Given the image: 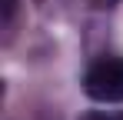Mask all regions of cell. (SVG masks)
<instances>
[{"mask_svg":"<svg viewBox=\"0 0 123 120\" xmlns=\"http://www.w3.org/2000/svg\"><path fill=\"white\" fill-rule=\"evenodd\" d=\"M83 90L97 103H123V57H103L86 67Z\"/></svg>","mask_w":123,"mask_h":120,"instance_id":"6da1fadb","label":"cell"},{"mask_svg":"<svg viewBox=\"0 0 123 120\" xmlns=\"http://www.w3.org/2000/svg\"><path fill=\"white\" fill-rule=\"evenodd\" d=\"M0 7H3V30L10 33L13 30V17H17V0H3Z\"/></svg>","mask_w":123,"mask_h":120,"instance_id":"7a4b0ae2","label":"cell"},{"mask_svg":"<svg viewBox=\"0 0 123 120\" xmlns=\"http://www.w3.org/2000/svg\"><path fill=\"white\" fill-rule=\"evenodd\" d=\"M80 120H123L120 110H90V113H83Z\"/></svg>","mask_w":123,"mask_h":120,"instance_id":"3957f363","label":"cell"}]
</instances>
